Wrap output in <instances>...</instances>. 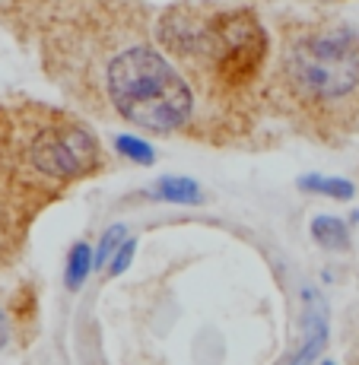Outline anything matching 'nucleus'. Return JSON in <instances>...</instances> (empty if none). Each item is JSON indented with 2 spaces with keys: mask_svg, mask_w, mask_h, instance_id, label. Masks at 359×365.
<instances>
[{
  "mask_svg": "<svg viewBox=\"0 0 359 365\" xmlns=\"http://www.w3.org/2000/svg\"><path fill=\"white\" fill-rule=\"evenodd\" d=\"M312 235L321 248H330V251H343L350 245L347 222L337 220V216H318V220L312 222Z\"/></svg>",
  "mask_w": 359,
  "mask_h": 365,
  "instance_id": "6",
  "label": "nucleus"
},
{
  "mask_svg": "<svg viewBox=\"0 0 359 365\" xmlns=\"http://www.w3.org/2000/svg\"><path fill=\"white\" fill-rule=\"evenodd\" d=\"M124 235H128V229H124V226H111L108 232L102 235V242H98V251H96L93 267H98V270H102V267L111 261V255H118V248L124 245Z\"/></svg>",
  "mask_w": 359,
  "mask_h": 365,
  "instance_id": "10",
  "label": "nucleus"
},
{
  "mask_svg": "<svg viewBox=\"0 0 359 365\" xmlns=\"http://www.w3.org/2000/svg\"><path fill=\"white\" fill-rule=\"evenodd\" d=\"M6 340H10V321H6V314L0 312V349L6 346Z\"/></svg>",
  "mask_w": 359,
  "mask_h": 365,
  "instance_id": "12",
  "label": "nucleus"
},
{
  "mask_svg": "<svg viewBox=\"0 0 359 365\" xmlns=\"http://www.w3.org/2000/svg\"><path fill=\"white\" fill-rule=\"evenodd\" d=\"M115 146H118L121 156H128V159H133V163H140V165L153 163V146L146 143V140H140V137H128V133H121V137L115 140Z\"/></svg>",
  "mask_w": 359,
  "mask_h": 365,
  "instance_id": "9",
  "label": "nucleus"
},
{
  "mask_svg": "<svg viewBox=\"0 0 359 365\" xmlns=\"http://www.w3.org/2000/svg\"><path fill=\"white\" fill-rule=\"evenodd\" d=\"M32 165L54 181H74L89 175L98 165V143L86 128L54 124L35 133L29 146Z\"/></svg>",
  "mask_w": 359,
  "mask_h": 365,
  "instance_id": "3",
  "label": "nucleus"
},
{
  "mask_svg": "<svg viewBox=\"0 0 359 365\" xmlns=\"http://www.w3.org/2000/svg\"><path fill=\"white\" fill-rule=\"evenodd\" d=\"M108 96L131 124L156 133L178 130L191 118L194 99L181 73L159 51L128 48L108 64Z\"/></svg>",
  "mask_w": 359,
  "mask_h": 365,
  "instance_id": "1",
  "label": "nucleus"
},
{
  "mask_svg": "<svg viewBox=\"0 0 359 365\" xmlns=\"http://www.w3.org/2000/svg\"><path fill=\"white\" fill-rule=\"evenodd\" d=\"M133 251H137V242H133V238H128V242H124V245H121V248H118L115 261H111V264H108V270H111V273H115V277H118V273H124V270H128V264H131Z\"/></svg>",
  "mask_w": 359,
  "mask_h": 365,
  "instance_id": "11",
  "label": "nucleus"
},
{
  "mask_svg": "<svg viewBox=\"0 0 359 365\" xmlns=\"http://www.w3.org/2000/svg\"><path fill=\"white\" fill-rule=\"evenodd\" d=\"M93 251H89L86 242H80L74 251H70V261H67V286L70 289H80L83 283H86L89 270H93Z\"/></svg>",
  "mask_w": 359,
  "mask_h": 365,
  "instance_id": "7",
  "label": "nucleus"
},
{
  "mask_svg": "<svg viewBox=\"0 0 359 365\" xmlns=\"http://www.w3.org/2000/svg\"><path fill=\"white\" fill-rule=\"evenodd\" d=\"M290 80L308 99H340L359 86V38L353 32H321L290 54Z\"/></svg>",
  "mask_w": 359,
  "mask_h": 365,
  "instance_id": "2",
  "label": "nucleus"
},
{
  "mask_svg": "<svg viewBox=\"0 0 359 365\" xmlns=\"http://www.w3.org/2000/svg\"><path fill=\"white\" fill-rule=\"evenodd\" d=\"M150 194L168 203H201V185L194 178H163Z\"/></svg>",
  "mask_w": 359,
  "mask_h": 365,
  "instance_id": "5",
  "label": "nucleus"
},
{
  "mask_svg": "<svg viewBox=\"0 0 359 365\" xmlns=\"http://www.w3.org/2000/svg\"><path fill=\"white\" fill-rule=\"evenodd\" d=\"M325 365H334V362H325Z\"/></svg>",
  "mask_w": 359,
  "mask_h": 365,
  "instance_id": "13",
  "label": "nucleus"
},
{
  "mask_svg": "<svg viewBox=\"0 0 359 365\" xmlns=\"http://www.w3.org/2000/svg\"><path fill=\"white\" fill-rule=\"evenodd\" d=\"M302 187L305 191H315V194H328L334 200H350L353 197V185L347 178H325V175H308L302 178Z\"/></svg>",
  "mask_w": 359,
  "mask_h": 365,
  "instance_id": "8",
  "label": "nucleus"
},
{
  "mask_svg": "<svg viewBox=\"0 0 359 365\" xmlns=\"http://www.w3.org/2000/svg\"><path fill=\"white\" fill-rule=\"evenodd\" d=\"M302 299L308 302V308H305V340H302L299 353L293 356V365H308L328 343V321H325V305H321V299L315 296V292H305Z\"/></svg>",
  "mask_w": 359,
  "mask_h": 365,
  "instance_id": "4",
  "label": "nucleus"
}]
</instances>
